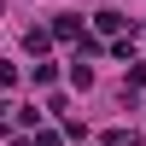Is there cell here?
<instances>
[{
  "label": "cell",
  "instance_id": "cell-7",
  "mask_svg": "<svg viewBox=\"0 0 146 146\" xmlns=\"http://www.w3.org/2000/svg\"><path fill=\"white\" fill-rule=\"evenodd\" d=\"M0 117H6V105H0Z\"/></svg>",
  "mask_w": 146,
  "mask_h": 146
},
{
  "label": "cell",
  "instance_id": "cell-5",
  "mask_svg": "<svg viewBox=\"0 0 146 146\" xmlns=\"http://www.w3.org/2000/svg\"><path fill=\"white\" fill-rule=\"evenodd\" d=\"M129 88H146V64H129Z\"/></svg>",
  "mask_w": 146,
  "mask_h": 146
},
{
  "label": "cell",
  "instance_id": "cell-1",
  "mask_svg": "<svg viewBox=\"0 0 146 146\" xmlns=\"http://www.w3.org/2000/svg\"><path fill=\"white\" fill-rule=\"evenodd\" d=\"M94 23H100V35H123V29H135V23L123 18V12H100Z\"/></svg>",
  "mask_w": 146,
  "mask_h": 146
},
{
  "label": "cell",
  "instance_id": "cell-6",
  "mask_svg": "<svg viewBox=\"0 0 146 146\" xmlns=\"http://www.w3.org/2000/svg\"><path fill=\"white\" fill-rule=\"evenodd\" d=\"M35 146H58V129H35Z\"/></svg>",
  "mask_w": 146,
  "mask_h": 146
},
{
  "label": "cell",
  "instance_id": "cell-2",
  "mask_svg": "<svg viewBox=\"0 0 146 146\" xmlns=\"http://www.w3.org/2000/svg\"><path fill=\"white\" fill-rule=\"evenodd\" d=\"M53 41H82V23H76V18H58V23H53Z\"/></svg>",
  "mask_w": 146,
  "mask_h": 146
},
{
  "label": "cell",
  "instance_id": "cell-3",
  "mask_svg": "<svg viewBox=\"0 0 146 146\" xmlns=\"http://www.w3.org/2000/svg\"><path fill=\"white\" fill-rule=\"evenodd\" d=\"M23 47H29V53H35V58H41V53H47V47H53V29H29V35H23Z\"/></svg>",
  "mask_w": 146,
  "mask_h": 146
},
{
  "label": "cell",
  "instance_id": "cell-4",
  "mask_svg": "<svg viewBox=\"0 0 146 146\" xmlns=\"http://www.w3.org/2000/svg\"><path fill=\"white\" fill-rule=\"evenodd\" d=\"M0 88H18V64H6V58H0Z\"/></svg>",
  "mask_w": 146,
  "mask_h": 146
}]
</instances>
